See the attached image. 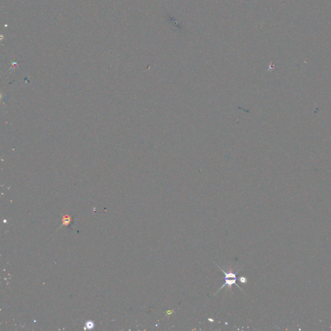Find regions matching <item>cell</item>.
<instances>
[{
  "label": "cell",
  "instance_id": "2",
  "mask_svg": "<svg viewBox=\"0 0 331 331\" xmlns=\"http://www.w3.org/2000/svg\"><path fill=\"white\" fill-rule=\"evenodd\" d=\"M70 221H71V219L69 217H64L63 219V224H66V225H68L69 223H70Z\"/></svg>",
  "mask_w": 331,
  "mask_h": 331
},
{
  "label": "cell",
  "instance_id": "1",
  "mask_svg": "<svg viewBox=\"0 0 331 331\" xmlns=\"http://www.w3.org/2000/svg\"><path fill=\"white\" fill-rule=\"evenodd\" d=\"M219 268L224 273V275H225V283L219 289V290H218V292L219 290H221L222 289H223L225 285H226L227 286H228V289H231V286L233 285H234V284H235L237 286H238V287L241 289V290H242V289L241 288V286H239L238 284L236 283V281H237V279H237L236 274L239 272V271L237 272L235 274L231 272V271H229L228 272H225L223 269H222L221 268H220V266H219Z\"/></svg>",
  "mask_w": 331,
  "mask_h": 331
},
{
  "label": "cell",
  "instance_id": "3",
  "mask_svg": "<svg viewBox=\"0 0 331 331\" xmlns=\"http://www.w3.org/2000/svg\"><path fill=\"white\" fill-rule=\"evenodd\" d=\"M239 279H240L239 281H241V282H242V283H246V281H247V280H246V278H244V277H241V278H240Z\"/></svg>",
  "mask_w": 331,
  "mask_h": 331
}]
</instances>
